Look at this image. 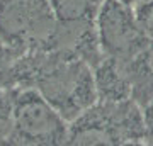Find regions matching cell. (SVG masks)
<instances>
[{"mask_svg": "<svg viewBox=\"0 0 153 146\" xmlns=\"http://www.w3.org/2000/svg\"><path fill=\"white\" fill-rule=\"evenodd\" d=\"M16 88L0 87V145H5L12 127V110H14Z\"/></svg>", "mask_w": 153, "mask_h": 146, "instance_id": "30bf717a", "label": "cell"}, {"mask_svg": "<svg viewBox=\"0 0 153 146\" xmlns=\"http://www.w3.org/2000/svg\"><path fill=\"white\" fill-rule=\"evenodd\" d=\"M131 61L114 56H104L94 68L97 100H126L133 99Z\"/></svg>", "mask_w": 153, "mask_h": 146, "instance_id": "8992f818", "label": "cell"}, {"mask_svg": "<svg viewBox=\"0 0 153 146\" xmlns=\"http://www.w3.org/2000/svg\"><path fill=\"white\" fill-rule=\"evenodd\" d=\"M56 27L49 0H0V41L19 49H46Z\"/></svg>", "mask_w": 153, "mask_h": 146, "instance_id": "277c9868", "label": "cell"}, {"mask_svg": "<svg viewBox=\"0 0 153 146\" xmlns=\"http://www.w3.org/2000/svg\"><path fill=\"white\" fill-rule=\"evenodd\" d=\"M143 109L134 99L97 100L68 124L66 145H145Z\"/></svg>", "mask_w": 153, "mask_h": 146, "instance_id": "7a4b0ae2", "label": "cell"}, {"mask_svg": "<svg viewBox=\"0 0 153 146\" xmlns=\"http://www.w3.org/2000/svg\"><path fill=\"white\" fill-rule=\"evenodd\" d=\"M104 0H49L56 22L80 24L95 22Z\"/></svg>", "mask_w": 153, "mask_h": 146, "instance_id": "ba28073f", "label": "cell"}, {"mask_svg": "<svg viewBox=\"0 0 153 146\" xmlns=\"http://www.w3.org/2000/svg\"><path fill=\"white\" fill-rule=\"evenodd\" d=\"M123 2H126V4H129V5H138V4H141V2H145V0H123Z\"/></svg>", "mask_w": 153, "mask_h": 146, "instance_id": "4fadbf2b", "label": "cell"}, {"mask_svg": "<svg viewBox=\"0 0 153 146\" xmlns=\"http://www.w3.org/2000/svg\"><path fill=\"white\" fill-rule=\"evenodd\" d=\"M17 88H36L68 122L97 102L94 68L55 49H29L21 54Z\"/></svg>", "mask_w": 153, "mask_h": 146, "instance_id": "6da1fadb", "label": "cell"}, {"mask_svg": "<svg viewBox=\"0 0 153 146\" xmlns=\"http://www.w3.org/2000/svg\"><path fill=\"white\" fill-rule=\"evenodd\" d=\"M95 26L104 56L133 60L150 41L138 22L134 7L123 0H104Z\"/></svg>", "mask_w": 153, "mask_h": 146, "instance_id": "5b68a950", "label": "cell"}, {"mask_svg": "<svg viewBox=\"0 0 153 146\" xmlns=\"http://www.w3.org/2000/svg\"><path fill=\"white\" fill-rule=\"evenodd\" d=\"M22 51L26 49L12 48L0 41V87L2 88H17V61Z\"/></svg>", "mask_w": 153, "mask_h": 146, "instance_id": "9c48e42d", "label": "cell"}, {"mask_svg": "<svg viewBox=\"0 0 153 146\" xmlns=\"http://www.w3.org/2000/svg\"><path fill=\"white\" fill-rule=\"evenodd\" d=\"M134 12H136L138 22L145 31V34L150 39H153V0H145L141 4L134 5Z\"/></svg>", "mask_w": 153, "mask_h": 146, "instance_id": "8fae6325", "label": "cell"}, {"mask_svg": "<svg viewBox=\"0 0 153 146\" xmlns=\"http://www.w3.org/2000/svg\"><path fill=\"white\" fill-rule=\"evenodd\" d=\"M133 99L141 109L153 99V39L148 41L141 53L131 61Z\"/></svg>", "mask_w": 153, "mask_h": 146, "instance_id": "52a82bcc", "label": "cell"}, {"mask_svg": "<svg viewBox=\"0 0 153 146\" xmlns=\"http://www.w3.org/2000/svg\"><path fill=\"white\" fill-rule=\"evenodd\" d=\"M68 124L36 88H16L12 127L5 145H66Z\"/></svg>", "mask_w": 153, "mask_h": 146, "instance_id": "3957f363", "label": "cell"}, {"mask_svg": "<svg viewBox=\"0 0 153 146\" xmlns=\"http://www.w3.org/2000/svg\"><path fill=\"white\" fill-rule=\"evenodd\" d=\"M143 119L146 129V143L153 145V99L143 107Z\"/></svg>", "mask_w": 153, "mask_h": 146, "instance_id": "7c38bea8", "label": "cell"}]
</instances>
